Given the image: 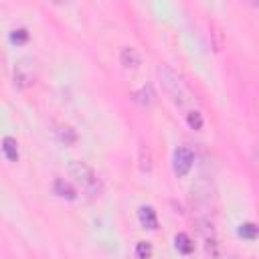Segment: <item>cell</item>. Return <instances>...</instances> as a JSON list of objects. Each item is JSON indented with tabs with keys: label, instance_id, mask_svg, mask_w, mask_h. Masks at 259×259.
<instances>
[{
	"label": "cell",
	"instance_id": "6da1fadb",
	"mask_svg": "<svg viewBox=\"0 0 259 259\" xmlns=\"http://www.w3.org/2000/svg\"><path fill=\"white\" fill-rule=\"evenodd\" d=\"M160 77H162V83H164L166 91L172 95V99H174V103L178 107H184V105H188L192 101L190 91L184 85V81L178 77V73H174L170 67H162L160 69Z\"/></svg>",
	"mask_w": 259,
	"mask_h": 259
},
{
	"label": "cell",
	"instance_id": "7a4b0ae2",
	"mask_svg": "<svg viewBox=\"0 0 259 259\" xmlns=\"http://www.w3.org/2000/svg\"><path fill=\"white\" fill-rule=\"evenodd\" d=\"M69 172L77 180V184H81V188L85 192H89L91 196L99 194V180H97V174L93 172L91 166H87L85 162L73 160V162H69Z\"/></svg>",
	"mask_w": 259,
	"mask_h": 259
},
{
	"label": "cell",
	"instance_id": "3957f363",
	"mask_svg": "<svg viewBox=\"0 0 259 259\" xmlns=\"http://www.w3.org/2000/svg\"><path fill=\"white\" fill-rule=\"evenodd\" d=\"M36 79V61L32 57H22L14 65V85L26 89Z\"/></svg>",
	"mask_w": 259,
	"mask_h": 259
},
{
	"label": "cell",
	"instance_id": "277c9868",
	"mask_svg": "<svg viewBox=\"0 0 259 259\" xmlns=\"http://www.w3.org/2000/svg\"><path fill=\"white\" fill-rule=\"evenodd\" d=\"M192 162H194V154H192L190 148H186V146L176 148V152H174V172L178 176H186L192 168Z\"/></svg>",
	"mask_w": 259,
	"mask_h": 259
},
{
	"label": "cell",
	"instance_id": "5b68a950",
	"mask_svg": "<svg viewBox=\"0 0 259 259\" xmlns=\"http://www.w3.org/2000/svg\"><path fill=\"white\" fill-rule=\"evenodd\" d=\"M119 61H121V65H123L125 69H136V67L142 63L140 53H138L134 47H123L121 53H119Z\"/></svg>",
	"mask_w": 259,
	"mask_h": 259
},
{
	"label": "cell",
	"instance_id": "8992f818",
	"mask_svg": "<svg viewBox=\"0 0 259 259\" xmlns=\"http://www.w3.org/2000/svg\"><path fill=\"white\" fill-rule=\"evenodd\" d=\"M55 192H57L59 196L67 198V200H75V198H77V190H75L65 178H57V180H55Z\"/></svg>",
	"mask_w": 259,
	"mask_h": 259
},
{
	"label": "cell",
	"instance_id": "52a82bcc",
	"mask_svg": "<svg viewBox=\"0 0 259 259\" xmlns=\"http://www.w3.org/2000/svg\"><path fill=\"white\" fill-rule=\"evenodd\" d=\"M138 217H140V223L146 229H156L158 227V217H156V210L152 206H142L140 212H138Z\"/></svg>",
	"mask_w": 259,
	"mask_h": 259
},
{
	"label": "cell",
	"instance_id": "ba28073f",
	"mask_svg": "<svg viewBox=\"0 0 259 259\" xmlns=\"http://www.w3.org/2000/svg\"><path fill=\"white\" fill-rule=\"evenodd\" d=\"M2 152H4V156H6L10 162H16V160H18V144H16V140L10 138V136H6V138L2 140Z\"/></svg>",
	"mask_w": 259,
	"mask_h": 259
},
{
	"label": "cell",
	"instance_id": "9c48e42d",
	"mask_svg": "<svg viewBox=\"0 0 259 259\" xmlns=\"http://www.w3.org/2000/svg\"><path fill=\"white\" fill-rule=\"evenodd\" d=\"M174 243H176V249H178L180 253H184V255H190V253L194 251V243H192V239H190L186 233H178V235L174 237Z\"/></svg>",
	"mask_w": 259,
	"mask_h": 259
},
{
	"label": "cell",
	"instance_id": "30bf717a",
	"mask_svg": "<svg viewBox=\"0 0 259 259\" xmlns=\"http://www.w3.org/2000/svg\"><path fill=\"white\" fill-rule=\"evenodd\" d=\"M134 99H136L138 103H142V105H150V103L154 101V91H152V87H150V85L142 87V89L134 95Z\"/></svg>",
	"mask_w": 259,
	"mask_h": 259
},
{
	"label": "cell",
	"instance_id": "8fae6325",
	"mask_svg": "<svg viewBox=\"0 0 259 259\" xmlns=\"http://www.w3.org/2000/svg\"><path fill=\"white\" fill-rule=\"evenodd\" d=\"M57 138H59V142H63L65 146H71V144L77 142V134H75L73 127H61V130L57 132Z\"/></svg>",
	"mask_w": 259,
	"mask_h": 259
},
{
	"label": "cell",
	"instance_id": "7c38bea8",
	"mask_svg": "<svg viewBox=\"0 0 259 259\" xmlns=\"http://www.w3.org/2000/svg\"><path fill=\"white\" fill-rule=\"evenodd\" d=\"M239 235H241L243 239L253 241V239L257 237V227H255V223H243V225L239 227Z\"/></svg>",
	"mask_w": 259,
	"mask_h": 259
},
{
	"label": "cell",
	"instance_id": "4fadbf2b",
	"mask_svg": "<svg viewBox=\"0 0 259 259\" xmlns=\"http://www.w3.org/2000/svg\"><path fill=\"white\" fill-rule=\"evenodd\" d=\"M186 121H188V125L192 127V130H202V115H200V111H196V109H192V111H188V115H186Z\"/></svg>",
	"mask_w": 259,
	"mask_h": 259
},
{
	"label": "cell",
	"instance_id": "5bb4252c",
	"mask_svg": "<svg viewBox=\"0 0 259 259\" xmlns=\"http://www.w3.org/2000/svg\"><path fill=\"white\" fill-rule=\"evenodd\" d=\"M136 255H138V259H150L152 257V245L146 241H140L136 245Z\"/></svg>",
	"mask_w": 259,
	"mask_h": 259
},
{
	"label": "cell",
	"instance_id": "9a60e30c",
	"mask_svg": "<svg viewBox=\"0 0 259 259\" xmlns=\"http://www.w3.org/2000/svg\"><path fill=\"white\" fill-rule=\"evenodd\" d=\"M10 40L16 42V45H22V42L28 40V32H26L24 28H16V30L10 32Z\"/></svg>",
	"mask_w": 259,
	"mask_h": 259
}]
</instances>
